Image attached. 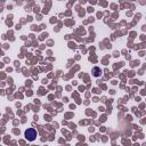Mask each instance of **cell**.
Masks as SVG:
<instances>
[{
    "label": "cell",
    "instance_id": "7a4b0ae2",
    "mask_svg": "<svg viewBox=\"0 0 146 146\" xmlns=\"http://www.w3.org/2000/svg\"><path fill=\"white\" fill-rule=\"evenodd\" d=\"M100 73H102V71H100V68L99 67H94L92 68V74L95 75V76H100Z\"/></svg>",
    "mask_w": 146,
    "mask_h": 146
},
{
    "label": "cell",
    "instance_id": "6da1fadb",
    "mask_svg": "<svg viewBox=\"0 0 146 146\" xmlns=\"http://www.w3.org/2000/svg\"><path fill=\"white\" fill-rule=\"evenodd\" d=\"M25 137H26L27 140L33 141V140L35 139V137H36V131H35V129L29 128L27 130H25Z\"/></svg>",
    "mask_w": 146,
    "mask_h": 146
}]
</instances>
